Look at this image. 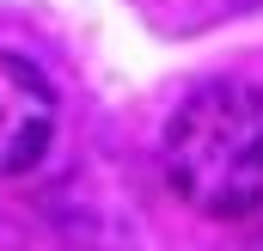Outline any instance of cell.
Returning <instances> with one entry per match:
<instances>
[{
	"label": "cell",
	"instance_id": "1",
	"mask_svg": "<svg viewBox=\"0 0 263 251\" xmlns=\"http://www.w3.org/2000/svg\"><path fill=\"white\" fill-rule=\"evenodd\" d=\"M165 184L208 221H245L263 208V86L208 80L165 123Z\"/></svg>",
	"mask_w": 263,
	"mask_h": 251
},
{
	"label": "cell",
	"instance_id": "2",
	"mask_svg": "<svg viewBox=\"0 0 263 251\" xmlns=\"http://www.w3.org/2000/svg\"><path fill=\"white\" fill-rule=\"evenodd\" d=\"M55 135V92L25 56H0V178L31 172Z\"/></svg>",
	"mask_w": 263,
	"mask_h": 251
}]
</instances>
